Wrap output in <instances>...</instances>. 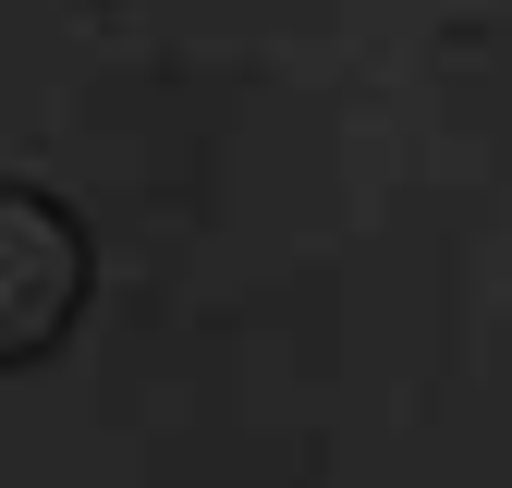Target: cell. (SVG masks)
Masks as SVG:
<instances>
[{"label": "cell", "instance_id": "6da1fadb", "mask_svg": "<svg viewBox=\"0 0 512 488\" xmlns=\"http://www.w3.org/2000/svg\"><path fill=\"white\" fill-rule=\"evenodd\" d=\"M86 305V232L49 196L0 183V366H37Z\"/></svg>", "mask_w": 512, "mask_h": 488}]
</instances>
